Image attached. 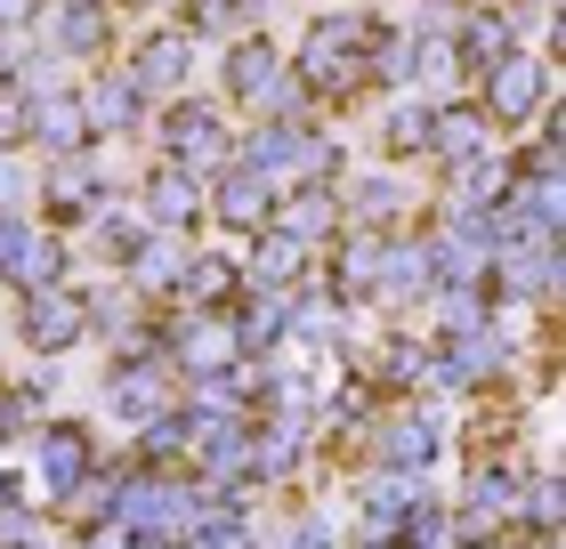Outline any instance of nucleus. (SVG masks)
Masks as SVG:
<instances>
[{
    "mask_svg": "<svg viewBox=\"0 0 566 549\" xmlns=\"http://www.w3.org/2000/svg\"><path fill=\"white\" fill-rule=\"evenodd\" d=\"M380 243H389V226H340V234H332V258H324L316 292L332 307H365L373 283H380Z\"/></svg>",
    "mask_w": 566,
    "mask_h": 549,
    "instance_id": "0eeeda50",
    "label": "nucleus"
},
{
    "mask_svg": "<svg viewBox=\"0 0 566 549\" xmlns=\"http://www.w3.org/2000/svg\"><path fill=\"white\" fill-rule=\"evenodd\" d=\"M478 114L494 122V129H526L534 114L551 106V65L534 57V49H510V57L494 65V73H478Z\"/></svg>",
    "mask_w": 566,
    "mask_h": 549,
    "instance_id": "7ed1b4c3",
    "label": "nucleus"
},
{
    "mask_svg": "<svg viewBox=\"0 0 566 549\" xmlns=\"http://www.w3.org/2000/svg\"><path fill=\"white\" fill-rule=\"evenodd\" d=\"M170 404H178V372H170V363H154V356H114L106 363V412L122 429L163 421Z\"/></svg>",
    "mask_w": 566,
    "mask_h": 549,
    "instance_id": "39448f33",
    "label": "nucleus"
},
{
    "mask_svg": "<svg viewBox=\"0 0 566 549\" xmlns=\"http://www.w3.org/2000/svg\"><path fill=\"white\" fill-rule=\"evenodd\" d=\"M178 267H187V243H178V234H146V251L122 267V283H130L138 299H178Z\"/></svg>",
    "mask_w": 566,
    "mask_h": 549,
    "instance_id": "a878e982",
    "label": "nucleus"
},
{
    "mask_svg": "<svg viewBox=\"0 0 566 549\" xmlns=\"http://www.w3.org/2000/svg\"><path fill=\"white\" fill-rule=\"evenodd\" d=\"M33 146H49V162L97 146V129H90V114H82V89H41V97H33Z\"/></svg>",
    "mask_w": 566,
    "mask_h": 549,
    "instance_id": "2eb2a0df",
    "label": "nucleus"
},
{
    "mask_svg": "<svg viewBox=\"0 0 566 549\" xmlns=\"http://www.w3.org/2000/svg\"><path fill=\"white\" fill-rule=\"evenodd\" d=\"M82 114H90L97 138H114V129H138V122H146V97L130 89V73H106V82L82 89Z\"/></svg>",
    "mask_w": 566,
    "mask_h": 549,
    "instance_id": "cd10ccee",
    "label": "nucleus"
},
{
    "mask_svg": "<svg viewBox=\"0 0 566 549\" xmlns=\"http://www.w3.org/2000/svg\"><path fill=\"white\" fill-rule=\"evenodd\" d=\"M365 436H373V461L397 468V477H429V468L446 461V421H437V412H421V404L380 412Z\"/></svg>",
    "mask_w": 566,
    "mask_h": 549,
    "instance_id": "20e7f679",
    "label": "nucleus"
},
{
    "mask_svg": "<svg viewBox=\"0 0 566 549\" xmlns=\"http://www.w3.org/2000/svg\"><path fill=\"white\" fill-rule=\"evenodd\" d=\"M365 380L397 388V397H405V388H429V348H421V339H380V348L365 356Z\"/></svg>",
    "mask_w": 566,
    "mask_h": 549,
    "instance_id": "c85d7f7f",
    "label": "nucleus"
},
{
    "mask_svg": "<svg viewBox=\"0 0 566 549\" xmlns=\"http://www.w3.org/2000/svg\"><path fill=\"white\" fill-rule=\"evenodd\" d=\"M510 372V339L485 324V331H461V339H437L429 348V388H453V397H478Z\"/></svg>",
    "mask_w": 566,
    "mask_h": 549,
    "instance_id": "423d86ee",
    "label": "nucleus"
},
{
    "mask_svg": "<svg viewBox=\"0 0 566 549\" xmlns=\"http://www.w3.org/2000/svg\"><path fill=\"white\" fill-rule=\"evenodd\" d=\"M33 146V89L24 82H0V154Z\"/></svg>",
    "mask_w": 566,
    "mask_h": 549,
    "instance_id": "c9c22d12",
    "label": "nucleus"
},
{
    "mask_svg": "<svg viewBox=\"0 0 566 549\" xmlns=\"http://www.w3.org/2000/svg\"><path fill=\"white\" fill-rule=\"evenodd\" d=\"M510 49H518V17H510V9H470L453 24V65L461 73H494Z\"/></svg>",
    "mask_w": 566,
    "mask_h": 549,
    "instance_id": "dca6fc26",
    "label": "nucleus"
},
{
    "mask_svg": "<svg viewBox=\"0 0 566 549\" xmlns=\"http://www.w3.org/2000/svg\"><path fill=\"white\" fill-rule=\"evenodd\" d=\"M97 202H106V170H97L90 154H65V162L41 170V211L57 226H90Z\"/></svg>",
    "mask_w": 566,
    "mask_h": 549,
    "instance_id": "f8f14e48",
    "label": "nucleus"
},
{
    "mask_svg": "<svg viewBox=\"0 0 566 549\" xmlns=\"http://www.w3.org/2000/svg\"><path fill=\"white\" fill-rule=\"evenodd\" d=\"M17 339L33 356H73L90 339V307H82V283H49V292H17Z\"/></svg>",
    "mask_w": 566,
    "mask_h": 549,
    "instance_id": "f03ea898",
    "label": "nucleus"
},
{
    "mask_svg": "<svg viewBox=\"0 0 566 549\" xmlns=\"http://www.w3.org/2000/svg\"><path fill=\"white\" fill-rule=\"evenodd\" d=\"M478 154H494V122H485L470 97H437V122H429V162H478Z\"/></svg>",
    "mask_w": 566,
    "mask_h": 549,
    "instance_id": "4468645a",
    "label": "nucleus"
},
{
    "mask_svg": "<svg viewBox=\"0 0 566 549\" xmlns=\"http://www.w3.org/2000/svg\"><path fill=\"white\" fill-rule=\"evenodd\" d=\"M33 461H41V485L65 502V493H73V485H82L90 468H97V436H90L82 421H41V436H33Z\"/></svg>",
    "mask_w": 566,
    "mask_h": 549,
    "instance_id": "ddd939ff",
    "label": "nucleus"
},
{
    "mask_svg": "<svg viewBox=\"0 0 566 549\" xmlns=\"http://www.w3.org/2000/svg\"><path fill=\"white\" fill-rule=\"evenodd\" d=\"M90 226H97V258H106V267H130V258L146 251V234H154L138 211H122V202H97Z\"/></svg>",
    "mask_w": 566,
    "mask_h": 549,
    "instance_id": "7c9ffc66",
    "label": "nucleus"
},
{
    "mask_svg": "<svg viewBox=\"0 0 566 549\" xmlns=\"http://www.w3.org/2000/svg\"><path fill=\"white\" fill-rule=\"evenodd\" d=\"M518 502H526V468L518 461H494V453L470 461V493H461V509H485V517H502V526H510Z\"/></svg>",
    "mask_w": 566,
    "mask_h": 549,
    "instance_id": "b1692460",
    "label": "nucleus"
},
{
    "mask_svg": "<svg viewBox=\"0 0 566 549\" xmlns=\"http://www.w3.org/2000/svg\"><path fill=\"white\" fill-rule=\"evenodd\" d=\"M41 17H49V0H0V33H9V41H17V33H33Z\"/></svg>",
    "mask_w": 566,
    "mask_h": 549,
    "instance_id": "4c0bfd02",
    "label": "nucleus"
},
{
    "mask_svg": "<svg viewBox=\"0 0 566 549\" xmlns=\"http://www.w3.org/2000/svg\"><path fill=\"white\" fill-rule=\"evenodd\" d=\"M122 73H130L138 97H187V82H195V41L178 33V24H146Z\"/></svg>",
    "mask_w": 566,
    "mask_h": 549,
    "instance_id": "6e6552de",
    "label": "nucleus"
},
{
    "mask_svg": "<svg viewBox=\"0 0 566 549\" xmlns=\"http://www.w3.org/2000/svg\"><path fill=\"white\" fill-rule=\"evenodd\" d=\"M526 517H534V534H558V468H534L526 477V502H518Z\"/></svg>",
    "mask_w": 566,
    "mask_h": 549,
    "instance_id": "e433bc0d",
    "label": "nucleus"
},
{
    "mask_svg": "<svg viewBox=\"0 0 566 549\" xmlns=\"http://www.w3.org/2000/svg\"><path fill=\"white\" fill-rule=\"evenodd\" d=\"M49 372L33 380V388H0V444H24V436H41V421H49Z\"/></svg>",
    "mask_w": 566,
    "mask_h": 549,
    "instance_id": "72a5a7b5",
    "label": "nucleus"
},
{
    "mask_svg": "<svg viewBox=\"0 0 566 549\" xmlns=\"http://www.w3.org/2000/svg\"><path fill=\"white\" fill-rule=\"evenodd\" d=\"M307 138H316V129L260 122V129H251V138L235 146V162H243V170H260V178H292V170H300V154H307Z\"/></svg>",
    "mask_w": 566,
    "mask_h": 549,
    "instance_id": "bb28decb",
    "label": "nucleus"
},
{
    "mask_svg": "<svg viewBox=\"0 0 566 549\" xmlns=\"http://www.w3.org/2000/svg\"><path fill=\"white\" fill-rule=\"evenodd\" d=\"M202 219L227 226V234H260V226L275 219V178L243 170V162H227L211 187H202Z\"/></svg>",
    "mask_w": 566,
    "mask_h": 549,
    "instance_id": "9d476101",
    "label": "nucleus"
},
{
    "mask_svg": "<svg viewBox=\"0 0 566 549\" xmlns=\"http://www.w3.org/2000/svg\"><path fill=\"white\" fill-rule=\"evenodd\" d=\"M316 429H292V421H251V485H292Z\"/></svg>",
    "mask_w": 566,
    "mask_h": 549,
    "instance_id": "6ab92c4d",
    "label": "nucleus"
},
{
    "mask_svg": "<svg viewBox=\"0 0 566 549\" xmlns=\"http://www.w3.org/2000/svg\"><path fill=\"white\" fill-rule=\"evenodd\" d=\"M292 73L307 82V97H324V106H348V97L373 89V65L356 57V49H300Z\"/></svg>",
    "mask_w": 566,
    "mask_h": 549,
    "instance_id": "a211bd4d",
    "label": "nucleus"
},
{
    "mask_svg": "<svg viewBox=\"0 0 566 549\" xmlns=\"http://www.w3.org/2000/svg\"><path fill=\"white\" fill-rule=\"evenodd\" d=\"M470 549H526L518 534H494V541H470Z\"/></svg>",
    "mask_w": 566,
    "mask_h": 549,
    "instance_id": "ea45409f",
    "label": "nucleus"
},
{
    "mask_svg": "<svg viewBox=\"0 0 566 549\" xmlns=\"http://www.w3.org/2000/svg\"><path fill=\"white\" fill-rule=\"evenodd\" d=\"M0 283H9V292H49V283H65V243H57V234H24V251L9 258V275H0Z\"/></svg>",
    "mask_w": 566,
    "mask_h": 549,
    "instance_id": "c756f323",
    "label": "nucleus"
},
{
    "mask_svg": "<svg viewBox=\"0 0 566 549\" xmlns=\"http://www.w3.org/2000/svg\"><path fill=\"white\" fill-rule=\"evenodd\" d=\"M122 33V9L114 0H57V33H49V57H73V65H97Z\"/></svg>",
    "mask_w": 566,
    "mask_h": 549,
    "instance_id": "9b49d317",
    "label": "nucleus"
},
{
    "mask_svg": "<svg viewBox=\"0 0 566 549\" xmlns=\"http://www.w3.org/2000/svg\"><path fill=\"white\" fill-rule=\"evenodd\" d=\"M275 234H292L300 251H316L340 234V187H300V194H275Z\"/></svg>",
    "mask_w": 566,
    "mask_h": 549,
    "instance_id": "f3484780",
    "label": "nucleus"
},
{
    "mask_svg": "<svg viewBox=\"0 0 566 549\" xmlns=\"http://www.w3.org/2000/svg\"><path fill=\"white\" fill-rule=\"evenodd\" d=\"M283 73V57H275V41L268 33H235L227 41V57H219V89L227 97H251V106H260V89Z\"/></svg>",
    "mask_w": 566,
    "mask_h": 549,
    "instance_id": "412c9836",
    "label": "nucleus"
},
{
    "mask_svg": "<svg viewBox=\"0 0 566 549\" xmlns=\"http://www.w3.org/2000/svg\"><path fill=\"white\" fill-rule=\"evenodd\" d=\"M17 485H24V477H9V468H0V517H9V509H24V502H17Z\"/></svg>",
    "mask_w": 566,
    "mask_h": 549,
    "instance_id": "58836bf2",
    "label": "nucleus"
},
{
    "mask_svg": "<svg viewBox=\"0 0 566 549\" xmlns=\"http://www.w3.org/2000/svg\"><path fill=\"white\" fill-rule=\"evenodd\" d=\"M82 307H90V339H106V348H114V339L138 324L146 299L130 292V283H82Z\"/></svg>",
    "mask_w": 566,
    "mask_h": 549,
    "instance_id": "2f4dec72",
    "label": "nucleus"
},
{
    "mask_svg": "<svg viewBox=\"0 0 566 549\" xmlns=\"http://www.w3.org/2000/svg\"><path fill=\"white\" fill-rule=\"evenodd\" d=\"M138 219L154 226V234H187L202 226V178L195 170H178V162H146V178H138Z\"/></svg>",
    "mask_w": 566,
    "mask_h": 549,
    "instance_id": "1a4fd4ad",
    "label": "nucleus"
},
{
    "mask_svg": "<svg viewBox=\"0 0 566 549\" xmlns=\"http://www.w3.org/2000/svg\"><path fill=\"white\" fill-rule=\"evenodd\" d=\"M307 275H316V251H300L292 234H275V226L251 234V275L243 283H260V292H292V283H307Z\"/></svg>",
    "mask_w": 566,
    "mask_h": 549,
    "instance_id": "4be33fe9",
    "label": "nucleus"
},
{
    "mask_svg": "<svg viewBox=\"0 0 566 549\" xmlns=\"http://www.w3.org/2000/svg\"><path fill=\"white\" fill-rule=\"evenodd\" d=\"M429 122L437 97H389L380 106V162H429Z\"/></svg>",
    "mask_w": 566,
    "mask_h": 549,
    "instance_id": "aec40b11",
    "label": "nucleus"
},
{
    "mask_svg": "<svg viewBox=\"0 0 566 549\" xmlns=\"http://www.w3.org/2000/svg\"><path fill=\"white\" fill-rule=\"evenodd\" d=\"M510 187H518V162H502V154H478V162L453 170V211L485 219V211H502V202H510Z\"/></svg>",
    "mask_w": 566,
    "mask_h": 549,
    "instance_id": "5701e85b",
    "label": "nucleus"
},
{
    "mask_svg": "<svg viewBox=\"0 0 566 549\" xmlns=\"http://www.w3.org/2000/svg\"><path fill=\"white\" fill-rule=\"evenodd\" d=\"M260 122H283V129H307V122H316V97H307V82H300L292 65L260 89Z\"/></svg>",
    "mask_w": 566,
    "mask_h": 549,
    "instance_id": "f704fd0d",
    "label": "nucleus"
},
{
    "mask_svg": "<svg viewBox=\"0 0 566 549\" xmlns=\"http://www.w3.org/2000/svg\"><path fill=\"white\" fill-rule=\"evenodd\" d=\"M373 299H429V243H413V234H389L380 243V283H373Z\"/></svg>",
    "mask_w": 566,
    "mask_h": 549,
    "instance_id": "393cba45",
    "label": "nucleus"
},
{
    "mask_svg": "<svg viewBox=\"0 0 566 549\" xmlns=\"http://www.w3.org/2000/svg\"><path fill=\"white\" fill-rule=\"evenodd\" d=\"M178 33L187 41H235V33H260L243 17V0H178Z\"/></svg>",
    "mask_w": 566,
    "mask_h": 549,
    "instance_id": "473e14b6",
    "label": "nucleus"
},
{
    "mask_svg": "<svg viewBox=\"0 0 566 549\" xmlns=\"http://www.w3.org/2000/svg\"><path fill=\"white\" fill-rule=\"evenodd\" d=\"M163 162L195 170V178H219L227 162H235V129L219 122L211 97H170L163 106Z\"/></svg>",
    "mask_w": 566,
    "mask_h": 549,
    "instance_id": "f257e3e1",
    "label": "nucleus"
}]
</instances>
